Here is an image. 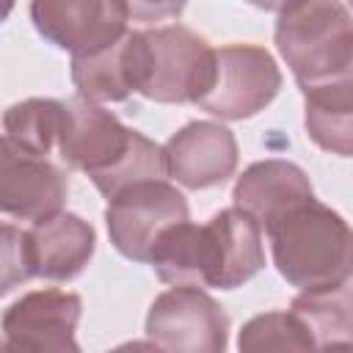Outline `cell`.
<instances>
[{
    "label": "cell",
    "mask_w": 353,
    "mask_h": 353,
    "mask_svg": "<svg viewBox=\"0 0 353 353\" xmlns=\"http://www.w3.org/2000/svg\"><path fill=\"white\" fill-rule=\"evenodd\" d=\"M69 124L58 146L66 168L83 171L94 188L110 199L127 185L143 179H165V149L143 132L124 127L116 113L85 97L66 99Z\"/></svg>",
    "instance_id": "1"
},
{
    "label": "cell",
    "mask_w": 353,
    "mask_h": 353,
    "mask_svg": "<svg viewBox=\"0 0 353 353\" xmlns=\"http://www.w3.org/2000/svg\"><path fill=\"white\" fill-rule=\"evenodd\" d=\"M265 234L290 287L323 290L353 279V226L314 196L268 223Z\"/></svg>",
    "instance_id": "2"
},
{
    "label": "cell",
    "mask_w": 353,
    "mask_h": 353,
    "mask_svg": "<svg viewBox=\"0 0 353 353\" xmlns=\"http://www.w3.org/2000/svg\"><path fill=\"white\" fill-rule=\"evenodd\" d=\"M273 41L303 91L353 63V14L342 0H303L279 14Z\"/></svg>",
    "instance_id": "3"
},
{
    "label": "cell",
    "mask_w": 353,
    "mask_h": 353,
    "mask_svg": "<svg viewBox=\"0 0 353 353\" xmlns=\"http://www.w3.org/2000/svg\"><path fill=\"white\" fill-rule=\"evenodd\" d=\"M215 72V50L185 25L138 30V94L160 105L199 102Z\"/></svg>",
    "instance_id": "4"
},
{
    "label": "cell",
    "mask_w": 353,
    "mask_h": 353,
    "mask_svg": "<svg viewBox=\"0 0 353 353\" xmlns=\"http://www.w3.org/2000/svg\"><path fill=\"white\" fill-rule=\"evenodd\" d=\"M188 218V199L165 179H143L127 185L110 196L105 207L108 237L113 248L132 262H149L157 240Z\"/></svg>",
    "instance_id": "5"
},
{
    "label": "cell",
    "mask_w": 353,
    "mask_h": 353,
    "mask_svg": "<svg viewBox=\"0 0 353 353\" xmlns=\"http://www.w3.org/2000/svg\"><path fill=\"white\" fill-rule=\"evenodd\" d=\"M281 91V69L259 44H226L215 50V72L196 102L221 121H243L265 110Z\"/></svg>",
    "instance_id": "6"
},
{
    "label": "cell",
    "mask_w": 353,
    "mask_h": 353,
    "mask_svg": "<svg viewBox=\"0 0 353 353\" xmlns=\"http://www.w3.org/2000/svg\"><path fill=\"white\" fill-rule=\"evenodd\" d=\"M146 336L157 350L223 353L229 345V314L201 287L176 284L152 301Z\"/></svg>",
    "instance_id": "7"
},
{
    "label": "cell",
    "mask_w": 353,
    "mask_h": 353,
    "mask_svg": "<svg viewBox=\"0 0 353 353\" xmlns=\"http://www.w3.org/2000/svg\"><path fill=\"white\" fill-rule=\"evenodd\" d=\"M36 33L72 55L97 52L127 33L124 0H30Z\"/></svg>",
    "instance_id": "8"
},
{
    "label": "cell",
    "mask_w": 353,
    "mask_h": 353,
    "mask_svg": "<svg viewBox=\"0 0 353 353\" xmlns=\"http://www.w3.org/2000/svg\"><path fill=\"white\" fill-rule=\"evenodd\" d=\"M83 314L77 292L66 290H33L25 292L3 312V347L6 350H36V353H77L74 339Z\"/></svg>",
    "instance_id": "9"
},
{
    "label": "cell",
    "mask_w": 353,
    "mask_h": 353,
    "mask_svg": "<svg viewBox=\"0 0 353 353\" xmlns=\"http://www.w3.org/2000/svg\"><path fill=\"white\" fill-rule=\"evenodd\" d=\"M69 174L50 157L0 143V210L14 221H44L63 212Z\"/></svg>",
    "instance_id": "10"
},
{
    "label": "cell",
    "mask_w": 353,
    "mask_h": 353,
    "mask_svg": "<svg viewBox=\"0 0 353 353\" xmlns=\"http://www.w3.org/2000/svg\"><path fill=\"white\" fill-rule=\"evenodd\" d=\"M168 176L188 190H210L237 171V138L218 121H188L165 141Z\"/></svg>",
    "instance_id": "11"
},
{
    "label": "cell",
    "mask_w": 353,
    "mask_h": 353,
    "mask_svg": "<svg viewBox=\"0 0 353 353\" xmlns=\"http://www.w3.org/2000/svg\"><path fill=\"white\" fill-rule=\"evenodd\" d=\"M28 248L36 279L72 281L88 268L97 248V232L85 218L58 212L28 229Z\"/></svg>",
    "instance_id": "12"
},
{
    "label": "cell",
    "mask_w": 353,
    "mask_h": 353,
    "mask_svg": "<svg viewBox=\"0 0 353 353\" xmlns=\"http://www.w3.org/2000/svg\"><path fill=\"white\" fill-rule=\"evenodd\" d=\"M212 240V287L237 290L265 268L262 226L240 207H226L207 221Z\"/></svg>",
    "instance_id": "13"
},
{
    "label": "cell",
    "mask_w": 353,
    "mask_h": 353,
    "mask_svg": "<svg viewBox=\"0 0 353 353\" xmlns=\"http://www.w3.org/2000/svg\"><path fill=\"white\" fill-rule=\"evenodd\" d=\"M312 196H314V188L309 182V174L301 165L281 157L251 163L232 188L234 207L254 215L262 229L273 223L279 215H284L290 207Z\"/></svg>",
    "instance_id": "14"
},
{
    "label": "cell",
    "mask_w": 353,
    "mask_h": 353,
    "mask_svg": "<svg viewBox=\"0 0 353 353\" xmlns=\"http://www.w3.org/2000/svg\"><path fill=\"white\" fill-rule=\"evenodd\" d=\"M301 94L309 141L328 154L353 157V63L336 77L309 85Z\"/></svg>",
    "instance_id": "15"
},
{
    "label": "cell",
    "mask_w": 353,
    "mask_h": 353,
    "mask_svg": "<svg viewBox=\"0 0 353 353\" xmlns=\"http://www.w3.org/2000/svg\"><path fill=\"white\" fill-rule=\"evenodd\" d=\"M72 83L80 97L99 105L138 94V30H127L97 52L72 55Z\"/></svg>",
    "instance_id": "16"
},
{
    "label": "cell",
    "mask_w": 353,
    "mask_h": 353,
    "mask_svg": "<svg viewBox=\"0 0 353 353\" xmlns=\"http://www.w3.org/2000/svg\"><path fill=\"white\" fill-rule=\"evenodd\" d=\"M149 265L163 284L212 287V240L207 223L196 226L188 218L171 226L157 240Z\"/></svg>",
    "instance_id": "17"
},
{
    "label": "cell",
    "mask_w": 353,
    "mask_h": 353,
    "mask_svg": "<svg viewBox=\"0 0 353 353\" xmlns=\"http://www.w3.org/2000/svg\"><path fill=\"white\" fill-rule=\"evenodd\" d=\"M66 124H69V102L30 97L14 102L3 113V141L25 154L50 157L58 154Z\"/></svg>",
    "instance_id": "18"
},
{
    "label": "cell",
    "mask_w": 353,
    "mask_h": 353,
    "mask_svg": "<svg viewBox=\"0 0 353 353\" xmlns=\"http://www.w3.org/2000/svg\"><path fill=\"white\" fill-rule=\"evenodd\" d=\"M290 312L303 323L314 347H353V287L347 281L323 290H301Z\"/></svg>",
    "instance_id": "19"
},
{
    "label": "cell",
    "mask_w": 353,
    "mask_h": 353,
    "mask_svg": "<svg viewBox=\"0 0 353 353\" xmlns=\"http://www.w3.org/2000/svg\"><path fill=\"white\" fill-rule=\"evenodd\" d=\"M240 350H312L314 339L292 312H265L251 317L237 336Z\"/></svg>",
    "instance_id": "20"
},
{
    "label": "cell",
    "mask_w": 353,
    "mask_h": 353,
    "mask_svg": "<svg viewBox=\"0 0 353 353\" xmlns=\"http://www.w3.org/2000/svg\"><path fill=\"white\" fill-rule=\"evenodd\" d=\"M36 279L30 248H28V232L17 229L14 223L3 226V281L0 295H8L17 284H25Z\"/></svg>",
    "instance_id": "21"
},
{
    "label": "cell",
    "mask_w": 353,
    "mask_h": 353,
    "mask_svg": "<svg viewBox=\"0 0 353 353\" xmlns=\"http://www.w3.org/2000/svg\"><path fill=\"white\" fill-rule=\"evenodd\" d=\"M130 19L135 22H165V19H176L188 0H124Z\"/></svg>",
    "instance_id": "22"
},
{
    "label": "cell",
    "mask_w": 353,
    "mask_h": 353,
    "mask_svg": "<svg viewBox=\"0 0 353 353\" xmlns=\"http://www.w3.org/2000/svg\"><path fill=\"white\" fill-rule=\"evenodd\" d=\"M245 3H251V6H254V8H259V11H273V14H284V11L295 8V6H301L303 0H245Z\"/></svg>",
    "instance_id": "23"
},
{
    "label": "cell",
    "mask_w": 353,
    "mask_h": 353,
    "mask_svg": "<svg viewBox=\"0 0 353 353\" xmlns=\"http://www.w3.org/2000/svg\"><path fill=\"white\" fill-rule=\"evenodd\" d=\"M347 3H350V8H353V0H347Z\"/></svg>",
    "instance_id": "24"
}]
</instances>
